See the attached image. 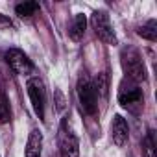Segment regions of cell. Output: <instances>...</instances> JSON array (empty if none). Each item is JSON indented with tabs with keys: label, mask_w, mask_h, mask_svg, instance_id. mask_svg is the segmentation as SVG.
<instances>
[{
	"label": "cell",
	"mask_w": 157,
	"mask_h": 157,
	"mask_svg": "<svg viewBox=\"0 0 157 157\" xmlns=\"http://www.w3.org/2000/svg\"><path fill=\"white\" fill-rule=\"evenodd\" d=\"M120 63H122V68L128 76V80L133 82V83H140L146 80V67H144V61L139 54V50H135L133 46H128L122 50L120 54Z\"/></svg>",
	"instance_id": "obj_1"
},
{
	"label": "cell",
	"mask_w": 157,
	"mask_h": 157,
	"mask_svg": "<svg viewBox=\"0 0 157 157\" xmlns=\"http://www.w3.org/2000/svg\"><path fill=\"white\" fill-rule=\"evenodd\" d=\"M78 100L80 107L85 115H94L98 109V93L94 89V83L87 76H82L78 82Z\"/></svg>",
	"instance_id": "obj_2"
},
{
	"label": "cell",
	"mask_w": 157,
	"mask_h": 157,
	"mask_svg": "<svg viewBox=\"0 0 157 157\" xmlns=\"http://www.w3.org/2000/svg\"><path fill=\"white\" fill-rule=\"evenodd\" d=\"M28 96L32 102V107L35 111V115L39 117V120H44V107H46V89L41 78H30L28 83Z\"/></svg>",
	"instance_id": "obj_3"
},
{
	"label": "cell",
	"mask_w": 157,
	"mask_h": 157,
	"mask_svg": "<svg viewBox=\"0 0 157 157\" xmlns=\"http://www.w3.org/2000/svg\"><path fill=\"white\" fill-rule=\"evenodd\" d=\"M91 24H93L98 39H102L107 44H117V35H115L113 24L109 21V15L105 11H94L91 17Z\"/></svg>",
	"instance_id": "obj_4"
},
{
	"label": "cell",
	"mask_w": 157,
	"mask_h": 157,
	"mask_svg": "<svg viewBox=\"0 0 157 157\" xmlns=\"http://www.w3.org/2000/svg\"><path fill=\"white\" fill-rule=\"evenodd\" d=\"M6 63L11 67V70L15 74H21V76H26V74H30L35 68L32 59L19 48H10L6 52Z\"/></svg>",
	"instance_id": "obj_5"
},
{
	"label": "cell",
	"mask_w": 157,
	"mask_h": 157,
	"mask_svg": "<svg viewBox=\"0 0 157 157\" xmlns=\"http://www.w3.org/2000/svg\"><path fill=\"white\" fill-rule=\"evenodd\" d=\"M118 102L124 107H133L142 104V89L139 87V83H133L128 80V83L124 82L118 89Z\"/></svg>",
	"instance_id": "obj_6"
},
{
	"label": "cell",
	"mask_w": 157,
	"mask_h": 157,
	"mask_svg": "<svg viewBox=\"0 0 157 157\" xmlns=\"http://www.w3.org/2000/svg\"><path fill=\"white\" fill-rule=\"evenodd\" d=\"M59 148H61L63 157H78L80 155V142H78V137L72 131H67L65 126L59 131Z\"/></svg>",
	"instance_id": "obj_7"
},
{
	"label": "cell",
	"mask_w": 157,
	"mask_h": 157,
	"mask_svg": "<svg viewBox=\"0 0 157 157\" xmlns=\"http://www.w3.org/2000/svg\"><path fill=\"white\" fill-rule=\"evenodd\" d=\"M111 139L117 146H124L129 139V128L122 115H115L111 122Z\"/></svg>",
	"instance_id": "obj_8"
},
{
	"label": "cell",
	"mask_w": 157,
	"mask_h": 157,
	"mask_svg": "<svg viewBox=\"0 0 157 157\" xmlns=\"http://www.w3.org/2000/svg\"><path fill=\"white\" fill-rule=\"evenodd\" d=\"M41 153H43V133L39 129H33L28 137L26 157H41Z\"/></svg>",
	"instance_id": "obj_9"
},
{
	"label": "cell",
	"mask_w": 157,
	"mask_h": 157,
	"mask_svg": "<svg viewBox=\"0 0 157 157\" xmlns=\"http://www.w3.org/2000/svg\"><path fill=\"white\" fill-rule=\"evenodd\" d=\"M85 28H87V17L83 13H78L72 21V26L68 28V37L72 41H82L83 35H85Z\"/></svg>",
	"instance_id": "obj_10"
},
{
	"label": "cell",
	"mask_w": 157,
	"mask_h": 157,
	"mask_svg": "<svg viewBox=\"0 0 157 157\" xmlns=\"http://www.w3.org/2000/svg\"><path fill=\"white\" fill-rule=\"evenodd\" d=\"M137 33H139L142 39L153 43V41L157 39V21H155V19H150L146 24H142V26L137 30Z\"/></svg>",
	"instance_id": "obj_11"
},
{
	"label": "cell",
	"mask_w": 157,
	"mask_h": 157,
	"mask_svg": "<svg viewBox=\"0 0 157 157\" xmlns=\"http://www.w3.org/2000/svg\"><path fill=\"white\" fill-rule=\"evenodd\" d=\"M39 10V2H21L15 6V13L19 17H32Z\"/></svg>",
	"instance_id": "obj_12"
},
{
	"label": "cell",
	"mask_w": 157,
	"mask_h": 157,
	"mask_svg": "<svg viewBox=\"0 0 157 157\" xmlns=\"http://www.w3.org/2000/svg\"><path fill=\"white\" fill-rule=\"evenodd\" d=\"M11 120V109H10V102L4 94H0V126L8 124Z\"/></svg>",
	"instance_id": "obj_13"
},
{
	"label": "cell",
	"mask_w": 157,
	"mask_h": 157,
	"mask_svg": "<svg viewBox=\"0 0 157 157\" xmlns=\"http://www.w3.org/2000/svg\"><path fill=\"white\" fill-rule=\"evenodd\" d=\"M11 26H13V22H11L8 17L0 15V28H11Z\"/></svg>",
	"instance_id": "obj_14"
}]
</instances>
